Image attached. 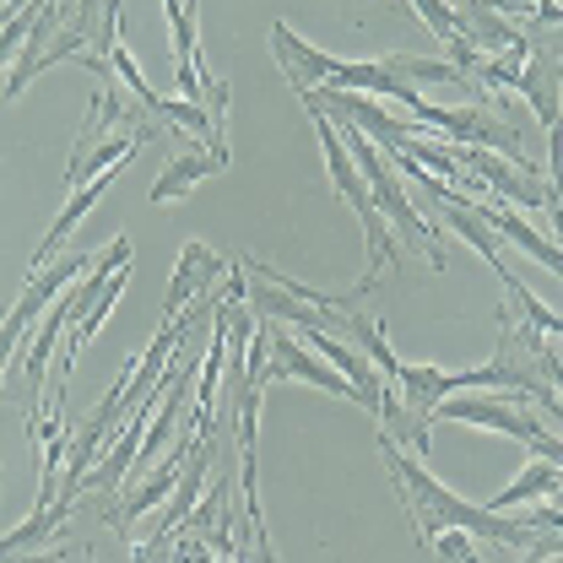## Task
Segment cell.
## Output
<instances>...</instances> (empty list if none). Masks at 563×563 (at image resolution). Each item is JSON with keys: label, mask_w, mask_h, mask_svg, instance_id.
I'll use <instances>...</instances> for the list:
<instances>
[{"label": "cell", "mask_w": 563, "mask_h": 563, "mask_svg": "<svg viewBox=\"0 0 563 563\" xmlns=\"http://www.w3.org/2000/svg\"><path fill=\"white\" fill-rule=\"evenodd\" d=\"M379 455H385V466H390V483H396L407 515H412V531H418L422 548H433L439 531H466V537L493 542V548H531V542H537V526L504 520L498 509H477V504L455 498L444 483H433V477L422 472L418 455H407L390 433H379Z\"/></svg>", "instance_id": "cell-1"}, {"label": "cell", "mask_w": 563, "mask_h": 563, "mask_svg": "<svg viewBox=\"0 0 563 563\" xmlns=\"http://www.w3.org/2000/svg\"><path fill=\"white\" fill-rule=\"evenodd\" d=\"M336 120V114H331ZM342 131V141H347L352 152H357V168H363V179H368V190H374V207H379V217L390 222V233L401 239V250H418L422 261L439 272L444 266V244H439V228H428L418 211H412V201H407V190H401V179H396V168L385 163V152L374 146V141L363 136L352 120H342L336 125Z\"/></svg>", "instance_id": "cell-2"}, {"label": "cell", "mask_w": 563, "mask_h": 563, "mask_svg": "<svg viewBox=\"0 0 563 563\" xmlns=\"http://www.w3.org/2000/svg\"><path fill=\"white\" fill-rule=\"evenodd\" d=\"M261 331H266V347H272V379H303V385H314V390H325V396H342V401H357V407H363V396H357V385H352L347 374H342V368H325L298 336L277 331V320H261Z\"/></svg>", "instance_id": "cell-3"}, {"label": "cell", "mask_w": 563, "mask_h": 563, "mask_svg": "<svg viewBox=\"0 0 563 563\" xmlns=\"http://www.w3.org/2000/svg\"><path fill=\"white\" fill-rule=\"evenodd\" d=\"M428 422H472V428H493V433L520 439L526 450L548 433L542 422L526 412V401H493V396H444Z\"/></svg>", "instance_id": "cell-4"}, {"label": "cell", "mask_w": 563, "mask_h": 563, "mask_svg": "<svg viewBox=\"0 0 563 563\" xmlns=\"http://www.w3.org/2000/svg\"><path fill=\"white\" fill-rule=\"evenodd\" d=\"M120 168H125V163H114V168L92 174V179H87V185H81V190L70 196V207L55 217V228H49V233H44V244L33 250V266H27V272H44V266H49V261H55V255L66 250V239L76 233V222H81L87 211H92L98 201H103V196H109V185H114V174H120Z\"/></svg>", "instance_id": "cell-5"}, {"label": "cell", "mask_w": 563, "mask_h": 563, "mask_svg": "<svg viewBox=\"0 0 563 563\" xmlns=\"http://www.w3.org/2000/svg\"><path fill=\"white\" fill-rule=\"evenodd\" d=\"M217 277H228V266L211 255L207 244H185V255H179V272H174V287H168V303H163V325L185 320L190 298H196V292H207V282H217Z\"/></svg>", "instance_id": "cell-6"}, {"label": "cell", "mask_w": 563, "mask_h": 563, "mask_svg": "<svg viewBox=\"0 0 563 563\" xmlns=\"http://www.w3.org/2000/svg\"><path fill=\"white\" fill-rule=\"evenodd\" d=\"M228 168V146H190V152H174L168 168L152 179V201H179L190 185H201L207 174Z\"/></svg>", "instance_id": "cell-7"}, {"label": "cell", "mask_w": 563, "mask_h": 563, "mask_svg": "<svg viewBox=\"0 0 563 563\" xmlns=\"http://www.w3.org/2000/svg\"><path fill=\"white\" fill-rule=\"evenodd\" d=\"M472 211L488 222L493 233H504V239H509V244H520L531 261H542L548 272H559V277H563V250H553V244H548V239H542V233H537V228H531V222H526L515 207H504V201H493V207H488V201H477Z\"/></svg>", "instance_id": "cell-8"}, {"label": "cell", "mask_w": 563, "mask_h": 563, "mask_svg": "<svg viewBox=\"0 0 563 563\" xmlns=\"http://www.w3.org/2000/svg\"><path fill=\"white\" fill-rule=\"evenodd\" d=\"M559 488H563V466L542 461V455H531V466L493 498V509H520L526 498H548V493H559Z\"/></svg>", "instance_id": "cell-9"}, {"label": "cell", "mask_w": 563, "mask_h": 563, "mask_svg": "<svg viewBox=\"0 0 563 563\" xmlns=\"http://www.w3.org/2000/svg\"><path fill=\"white\" fill-rule=\"evenodd\" d=\"M548 217H553V228H559V244H563V120L548 131Z\"/></svg>", "instance_id": "cell-10"}, {"label": "cell", "mask_w": 563, "mask_h": 563, "mask_svg": "<svg viewBox=\"0 0 563 563\" xmlns=\"http://www.w3.org/2000/svg\"><path fill=\"white\" fill-rule=\"evenodd\" d=\"M488 5H498L504 16H520V11H526V5H515V0H488ZM531 5H537V0H531Z\"/></svg>", "instance_id": "cell-11"}, {"label": "cell", "mask_w": 563, "mask_h": 563, "mask_svg": "<svg viewBox=\"0 0 563 563\" xmlns=\"http://www.w3.org/2000/svg\"><path fill=\"white\" fill-rule=\"evenodd\" d=\"M537 5H548V0H537Z\"/></svg>", "instance_id": "cell-12"}]
</instances>
